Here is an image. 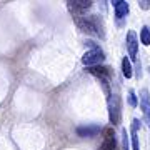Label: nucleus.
Here are the masks:
<instances>
[{
  "instance_id": "5",
  "label": "nucleus",
  "mask_w": 150,
  "mask_h": 150,
  "mask_svg": "<svg viewBox=\"0 0 150 150\" xmlns=\"http://www.w3.org/2000/svg\"><path fill=\"white\" fill-rule=\"evenodd\" d=\"M140 108L144 112V118L147 127L150 129V93L147 88H142L140 90Z\"/></svg>"
},
{
  "instance_id": "6",
  "label": "nucleus",
  "mask_w": 150,
  "mask_h": 150,
  "mask_svg": "<svg viewBox=\"0 0 150 150\" xmlns=\"http://www.w3.org/2000/svg\"><path fill=\"white\" fill-rule=\"evenodd\" d=\"M125 42H127V50H129V57L132 60L137 59V52H139V38H137V33L134 30H129L127 32V38H125Z\"/></svg>"
},
{
  "instance_id": "12",
  "label": "nucleus",
  "mask_w": 150,
  "mask_h": 150,
  "mask_svg": "<svg viewBox=\"0 0 150 150\" xmlns=\"http://www.w3.org/2000/svg\"><path fill=\"white\" fill-rule=\"evenodd\" d=\"M122 74H123V77L125 79H130L132 77V64H130V60L127 59V57H123V60H122Z\"/></svg>"
},
{
  "instance_id": "14",
  "label": "nucleus",
  "mask_w": 150,
  "mask_h": 150,
  "mask_svg": "<svg viewBox=\"0 0 150 150\" xmlns=\"http://www.w3.org/2000/svg\"><path fill=\"white\" fill-rule=\"evenodd\" d=\"M122 147H123V150H130L129 149V135H127V130L122 132Z\"/></svg>"
},
{
  "instance_id": "3",
  "label": "nucleus",
  "mask_w": 150,
  "mask_h": 150,
  "mask_svg": "<svg viewBox=\"0 0 150 150\" xmlns=\"http://www.w3.org/2000/svg\"><path fill=\"white\" fill-rule=\"evenodd\" d=\"M103 60H105V54H103L102 48H92V50L85 52V55L82 57V62L87 67H97V65L102 64Z\"/></svg>"
},
{
  "instance_id": "4",
  "label": "nucleus",
  "mask_w": 150,
  "mask_h": 150,
  "mask_svg": "<svg viewBox=\"0 0 150 150\" xmlns=\"http://www.w3.org/2000/svg\"><path fill=\"white\" fill-rule=\"evenodd\" d=\"M102 134H103V142L98 147V150H117V139H115V132H113L112 127L103 129Z\"/></svg>"
},
{
  "instance_id": "1",
  "label": "nucleus",
  "mask_w": 150,
  "mask_h": 150,
  "mask_svg": "<svg viewBox=\"0 0 150 150\" xmlns=\"http://www.w3.org/2000/svg\"><path fill=\"white\" fill-rule=\"evenodd\" d=\"M75 23L77 27L80 28L82 32L85 33H92V35H98V37H103V25L98 23V17L97 15H90V17H79L75 18Z\"/></svg>"
},
{
  "instance_id": "16",
  "label": "nucleus",
  "mask_w": 150,
  "mask_h": 150,
  "mask_svg": "<svg viewBox=\"0 0 150 150\" xmlns=\"http://www.w3.org/2000/svg\"><path fill=\"white\" fill-rule=\"evenodd\" d=\"M139 5L142 7V8H145V10H147V8L150 7V2H147V0H145V2H139Z\"/></svg>"
},
{
  "instance_id": "7",
  "label": "nucleus",
  "mask_w": 150,
  "mask_h": 150,
  "mask_svg": "<svg viewBox=\"0 0 150 150\" xmlns=\"http://www.w3.org/2000/svg\"><path fill=\"white\" fill-rule=\"evenodd\" d=\"M108 110H110V122L115 123L120 122V98L118 95H113V100H108Z\"/></svg>"
},
{
  "instance_id": "15",
  "label": "nucleus",
  "mask_w": 150,
  "mask_h": 150,
  "mask_svg": "<svg viewBox=\"0 0 150 150\" xmlns=\"http://www.w3.org/2000/svg\"><path fill=\"white\" fill-rule=\"evenodd\" d=\"M129 103H130V107H132V108L137 107V97H135V92L134 90L129 92Z\"/></svg>"
},
{
  "instance_id": "9",
  "label": "nucleus",
  "mask_w": 150,
  "mask_h": 150,
  "mask_svg": "<svg viewBox=\"0 0 150 150\" xmlns=\"http://www.w3.org/2000/svg\"><path fill=\"white\" fill-rule=\"evenodd\" d=\"M112 5H113V10H115V17H117L118 20H122L123 17L129 13V10H130L129 4H127L125 0H113Z\"/></svg>"
},
{
  "instance_id": "2",
  "label": "nucleus",
  "mask_w": 150,
  "mask_h": 150,
  "mask_svg": "<svg viewBox=\"0 0 150 150\" xmlns=\"http://www.w3.org/2000/svg\"><path fill=\"white\" fill-rule=\"evenodd\" d=\"M92 5H93L92 0H74V2H67V8L70 10V13L75 18H79L83 13H87L92 8Z\"/></svg>"
},
{
  "instance_id": "8",
  "label": "nucleus",
  "mask_w": 150,
  "mask_h": 150,
  "mask_svg": "<svg viewBox=\"0 0 150 150\" xmlns=\"http://www.w3.org/2000/svg\"><path fill=\"white\" fill-rule=\"evenodd\" d=\"M102 132V129L98 127V125H82V127H77V134H79V137H95L97 134H100Z\"/></svg>"
},
{
  "instance_id": "13",
  "label": "nucleus",
  "mask_w": 150,
  "mask_h": 150,
  "mask_svg": "<svg viewBox=\"0 0 150 150\" xmlns=\"http://www.w3.org/2000/svg\"><path fill=\"white\" fill-rule=\"evenodd\" d=\"M140 42L147 47L150 45V27H147V25L142 27V30H140Z\"/></svg>"
},
{
  "instance_id": "11",
  "label": "nucleus",
  "mask_w": 150,
  "mask_h": 150,
  "mask_svg": "<svg viewBox=\"0 0 150 150\" xmlns=\"http://www.w3.org/2000/svg\"><path fill=\"white\" fill-rule=\"evenodd\" d=\"M139 118L132 120V150H139V137H137V129H139Z\"/></svg>"
},
{
  "instance_id": "10",
  "label": "nucleus",
  "mask_w": 150,
  "mask_h": 150,
  "mask_svg": "<svg viewBox=\"0 0 150 150\" xmlns=\"http://www.w3.org/2000/svg\"><path fill=\"white\" fill-rule=\"evenodd\" d=\"M87 70H88L92 75L100 77V79H107V77H110V69H108V67L97 65V67H87Z\"/></svg>"
}]
</instances>
